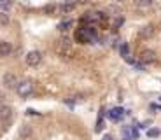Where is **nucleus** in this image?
I'll use <instances>...</instances> for the list:
<instances>
[{"instance_id":"obj_23","label":"nucleus","mask_w":161,"mask_h":140,"mask_svg":"<svg viewBox=\"0 0 161 140\" xmlns=\"http://www.w3.org/2000/svg\"><path fill=\"white\" fill-rule=\"evenodd\" d=\"M103 140H112V138H110V137H105V138Z\"/></svg>"},{"instance_id":"obj_12","label":"nucleus","mask_w":161,"mask_h":140,"mask_svg":"<svg viewBox=\"0 0 161 140\" xmlns=\"http://www.w3.org/2000/svg\"><path fill=\"white\" fill-rule=\"evenodd\" d=\"M30 135H32V128H30L28 124L19 126V137H21V138H28Z\"/></svg>"},{"instance_id":"obj_5","label":"nucleus","mask_w":161,"mask_h":140,"mask_svg":"<svg viewBox=\"0 0 161 140\" xmlns=\"http://www.w3.org/2000/svg\"><path fill=\"white\" fill-rule=\"evenodd\" d=\"M140 61L142 63H154L156 61V53L151 51V49H145L140 53Z\"/></svg>"},{"instance_id":"obj_9","label":"nucleus","mask_w":161,"mask_h":140,"mask_svg":"<svg viewBox=\"0 0 161 140\" xmlns=\"http://www.w3.org/2000/svg\"><path fill=\"white\" fill-rule=\"evenodd\" d=\"M109 116H110V119H112V121H119L121 117L125 116V110L119 109V107H116V109H112V110L109 112Z\"/></svg>"},{"instance_id":"obj_25","label":"nucleus","mask_w":161,"mask_h":140,"mask_svg":"<svg viewBox=\"0 0 161 140\" xmlns=\"http://www.w3.org/2000/svg\"><path fill=\"white\" fill-rule=\"evenodd\" d=\"M117 2H123V0H117Z\"/></svg>"},{"instance_id":"obj_3","label":"nucleus","mask_w":161,"mask_h":140,"mask_svg":"<svg viewBox=\"0 0 161 140\" xmlns=\"http://www.w3.org/2000/svg\"><path fill=\"white\" fill-rule=\"evenodd\" d=\"M40 61H42V53L40 51H30L28 54H26V63H28L30 67H37Z\"/></svg>"},{"instance_id":"obj_17","label":"nucleus","mask_w":161,"mask_h":140,"mask_svg":"<svg viewBox=\"0 0 161 140\" xmlns=\"http://www.w3.org/2000/svg\"><path fill=\"white\" fill-rule=\"evenodd\" d=\"M70 26H72V21H63V23H60V26H58V28L65 32V30H69Z\"/></svg>"},{"instance_id":"obj_22","label":"nucleus","mask_w":161,"mask_h":140,"mask_svg":"<svg viewBox=\"0 0 161 140\" xmlns=\"http://www.w3.org/2000/svg\"><path fill=\"white\" fill-rule=\"evenodd\" d=\"M4 98H5V96H4V95H2V91H0V105L4 104Z\"/></svg>"},{"instance_id":"obj_13","label":"nucleus","mask_w":161,"mask_h":140,"mask_svg":"<svg viewBox=\"0 0 161 140\" xmlns=\"http://www.w3.org/2000/svg\"><path fill=\"white\" fill-rule=\"evenodd\" d=\"M135 4H137V7L140 9H147L153 5V0H135Z\"/></svg>"},{"instance_id":"obj_20","label":"nucleus","mask_w":161,"mask_h":140,"mask_svg":"<svg viewBox=\"0 0 161 140\" xmlns=\"http://www.w3.org/2000/svg\"><path fill=\"white\" fill-rule=\"evenodd\" d=\"M121 25H123V18H117L116 23H114V26H121Z\"/></svg>"},{"instance_id":"obj_6","label":"nucleus","mask_w":161,"mask_h":140,"mask_svg":"<svg viewBox=\"0 0 161 140\" xmlns=\"http://www.w3.org/2000/svg\"><path fill=\"white\" fill-rule=\"evenodd\" d=\"M4 86L7 89H14L18 86V79H16V76L14 74H5L4 76Z\"/></svg>"},{"instance_id":"obj_24","label":"nucleus","mask_w":161,"mask_h":140,"mask_svg":"<svg viewBox=\"0 0 161 140\" xmlns=\"http://www.w3.org/2000/svg\"><path fill=\"white\" fill-rule=\"evenodd\" d=\"M79 2H86V0H79Z\"/></svg>"},{"instance_id":"obj_16","label":"nucleus","mask_w":161,"mask_h":140,"mask_svg":"<svg viewBox=\"0 0 161 140\" xmlns=\"http://www.w3.org/2000/svg\"><path fill=\"white\" fill-rule=\"evenodd\" d=\"M159 130H158V128H151L149 130V132H147V135H149L151 137V138H156V137H159Z\"/></svg>"},{"instance_id":"obj_14","label":"nucleus","mask_w":161,"mask_h":140,"mask_svg":"<svg viewBox=\"0 0 161 140\" xmlns=\"http://www.w3.org/2000/svg\"><path fill=\"white\" fill-rule=\"evenodd\" d=\"M9 25V16L5 12H0V26H7Z\"/></svg>"},{"instance_id":"obj_11","label":"nucleus","mask_w":161,"mask_h":140,"mask_svg":"<svg viewBox=\"0 0 161 140\" xmlns=\"http://www.w3.org/2000/svg\"><path fill=\"white\" fill-rule=\"evenodd\" d=\"M74 7H75V2H72V0H67V2H63V4L60 5V11L67 14V12L74 11Z\"/></svg>"},{"instance_id":"obj_15","label":"nucleus","mask_w":161,"mask_h":140,"mask_svg":"<svg viewBox=\"0 0 161 140\" xmlns=\"http://www.w3.org/2000/svg\"><path fill=\"white\" fill-rule=\"evenodd\" d=\"M119 53H121V56H123V58H126V56L130 54V48H128V44H121Z\"/></svg>"},{"instance_id":"obj_2","label":"nucleus","mask_w":161,"mask_h":140,"mask_svg":"<svg viewBox=\"0 0 161 140\" xmlns=\"http://www.w3.org/2000/svg\"><path fill=\"white\" fill-rule=\"evenodd\" d=\"M33 89H35V84L32 81H23V82H18L16 86V91L19 96H30L33 93Z\"/></svg>"},{"instance_id":"obj_21","label":"nucleus","mask_w":161,"mask_h":140,"mask_svg":"<svg viewBox=\"0 0 161 140\" xmlns=\"http://www.w3.org/2000/svg\"><path fill=\"white\" fill-rule=\"evenodd\" d=\"M54 11V5H47V7H46V12H53Z\"/></svg>"},{"instance_id":"obj_18","label":"nucleus","mask_w":161,"mask_h":140,"mask_svg":"<svg viewBox=\"0 0 161 140\" xmlns=\"http://www.w3.org/2000/svg\"><path fill=\"white\" fill-rule=\"evenodd\" d=\"M0 7L4 9V11H7L11 7V0H0Z\"/></svg>"},{"instance_id":"obj_4","label":"nucleus","mask_w":161,"mask_h":140,"mask_svg":"<svg viewBox=\"0 0 161 140\" xmlns=\"http://www.w3.org/2000/svg\"><path fill=\"white\" fill-rule=\"evenodd\" d=\"M12 117V109L9 105H0V121L2 123H9V119Z\"/></svg>"},{"instance_id":"obj_19","label":"nucleus","mask_w":161,"mask_h":140,"mask_svg":"<svg viewBox=\"0 0 161 140\" xmlns=\"http://www.w3.org/2000/svg\"><path fill=\"white\" fill-rule=\"evenodd\" d=\"M103 130V121H102V117L98 119V123H97V132H102Z\"/></svg>"},{"instance_id":"obj_10","label":"nucleus","mask_w":161,"mask_h":140,"mask_svg":"<svg viewBox=\"0 0 161 140\" xmlns=\"http://www.w3.org/2000/svg\"><path fill=\"white\" fill-rule=\"evenodd\" d=\"M154 35V26L153 25H147V26H144L140 30V37H144V39H149V37Z\"/></svg>"},{"instance_id":"obj_8","label":"nucleus","mask_w":161,"mask_h":140,"mask_svg":"<svg viewBox=\"0 0 161 140\" xmlns=\"http://www.w3.org/2000/svg\"><path fill=\"white\" fill-rule=\"evenodd\" d=\"M12 51V46L9 44L7 40H2L0 42V56H9Z\"/></svg>"},{"instance_id":"obj_7","label":"nucleus","mask_w":161,"mask_h":140,"mask_svg":"<svg viewBox=\"0 0 161 140\" xmlns=\"http://www.w3.org/2000/svg\"><path fill=\"white\" fill-rule=\"evenodd\" d=\"M74 39L79 42V44H86V42H91L88 37V33H86V28H79V30H75V35H74Z\"/></svg>"},{"instance_id":"obj_1","label":"nucleus","mask_w":161,"mask_h":140,"mask_svg":"<svg viewBox=\"0 0 161 140\" xmlns=\"http://www.w3.org/2000/svg\"><path fill=\"white\" fill-rule=\"evenodd\" d=\"M56 53L63 58H70L74 54V48H72V40L69 37H61L60 42L56 44Z\"/></svg>"}]
</instances>
